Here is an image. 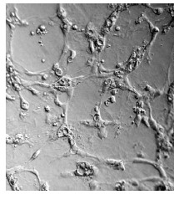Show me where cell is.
<instances>
[{"instance_id": "obj_2", "label": "cell", "mask_w": 174, "mask_h": 205, "mask_svg": "<svg viewBox=\"0 0 174 205\" xmlns=\"http://www.w3.org/2000/svg\"><path fill=\"white\" fill-rule=\"evenodd\" d=\"M39 152H40V149H39V150H38V151H36V152H35V153H34L33 156H32V158H31L30 161H33V160H34L35 158H37L38 156V154H39Z\"/></svg>"}, {"instance_id": "obj_1", "label": "cell", "mask_w": 174, "mask_h": 205, "mask_svg": "<svg viewBox=\"0 0 174 205\" xmlns=\"http://www.w3.org/2000/svg\"><path fill=\"white\" fill-rule=\"evenodd\" d=\"M20 101H22V104H21V107H22V109H24V110H28V103L24 101L22 97H21Z\"/></svg>"}]
</instances>
